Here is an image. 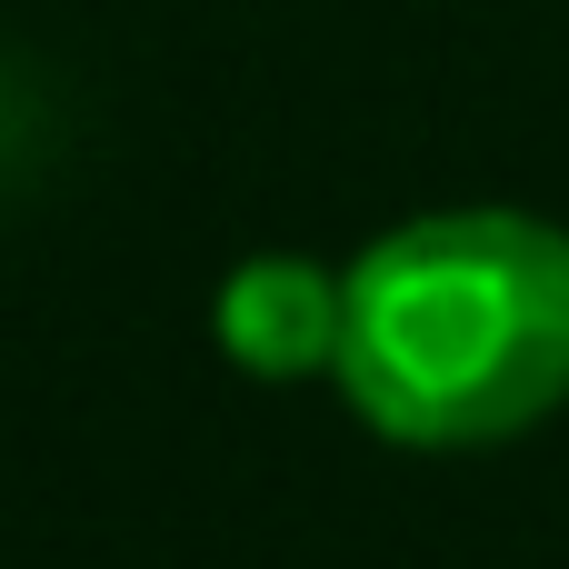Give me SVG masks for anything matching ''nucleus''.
<instances>
[{
    "instance_id": "f257e3e1",
    "label": "nucleus",
    "mask_w": 569,
    "mask_h": 569,
    "mask_svg": "<svg viewBox=\"0 0 569 569\" xmlns=\"http://www.w3.org/2000/svg\"><path fill=\"white\" fill-rule=\"evenodd\" d=\"M340 400L400 450H500L569 400V230L420 210L340 270Z\"/></svg>"
},
{
    "instance_id": "f03ea898",
    "label": "nucleus",
    "mask_w": 569,
    "mask_h": 569,
    "mask_svg": "<svg viewBox=\"0 0 569 569\" xmlns=\"http://www.w3.org/2000/svg\"><path fill=\"white\" fill-rule=\"evenodd\" d=\"M210 330L250 380H320L340 360V270H320L300 250H260L220 280Z\"/></svg>"
}]
</instances>
